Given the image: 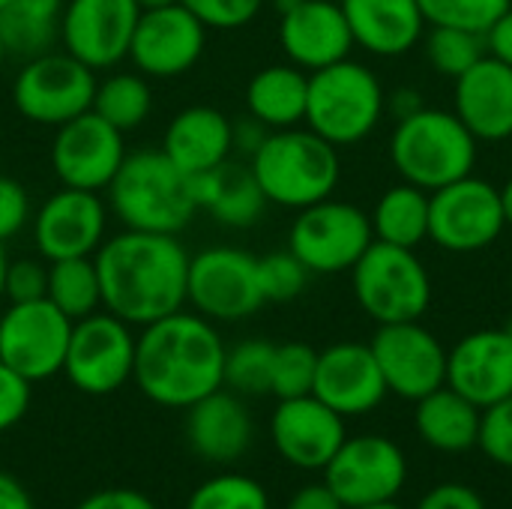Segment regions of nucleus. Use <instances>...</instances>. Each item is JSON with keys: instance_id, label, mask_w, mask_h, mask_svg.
Listing matches in <instances>:
<instances>
[{"instance_id": "obj_1", "label": "nucleus", "mask_w": 512, "mask_h": 509, "mask_svg": "<svg viewBox=\"0 0 512 509\" xmlns=\"http://www.w3.org/2000/svg\"><path fill=\"white\" fill-rule=\"evenodd\" d=\"M102 309L132 327H147L186 303L189 252L177 234L132 231L102 240L93 255Z\"/></svg>"}, {"instance_id": "obj_2", "label": "nucleus", "mask_w": 512, "mask_h": 509, "mask_svg": "<svg viewBox=\"0 0 512 509\" xmlns=\"http://www.w3.org/2000/svg\"><path fill=\"white\" fill-rule=\"evenodd\" d=\"M225 351L213 321L180 309L141 327L132 381L153 405L186 411L225 387Z\"/></svg>"}, {"instance_id": "obj_3", "label": "nucleus", "mask_w": 512, "mask_h": 509, "mask_svg": "<svg viewBox=\"0 0 512 509\" xmlns=\"http://www.w3.org/2000/svg\"><path fill=\"white\" fill-rule=\"evenodd\" d=\"M249 168L264 198L288 210L333 198L342 177L339 147L315 135L309 126L273 129L249 159Z\"/></svg>"}, {"instance_id": "obj_4", "label": "nucleus", "mask_w": 512, "mask_h": 509, "mask_svg": "<svg viewBox=\"0 0 512 509\" xmlns=\"http://www.w3.org/2000/svg\"><path fill=\"white\" fill-rule=\"evenodd\" d=\"M108 204L126 228L153 234H180L198 210L192 177L183 174L162 147L126 153L108 183Z\"/></svg>"}, {"instance_id": "obj_5", "label": "nucleus", "mask_w": 512, "mask_h": 509, "mask_svg": "<svg viewBox=\"0 0 512 509\" xmlns=\"http://www.w3.org/2000/svg\"><path fill=\"white\" fill-rule=\"evenodd\" d=\"M480 141L444 108H420L411 117L396 120L390 135V162L405 183L435 192L453 180L474 174Z\"/></svg>"}, {"instance_id": "obj_6", "label": "nucleus", "mask_w": 512, "mask_h": 509, "mask_svg": "<svg viewBox=\"0 0 512 509\" xmlns=\"http://www.w3.org/2000/svg\"><path fill=\"white\" fill-rule=\"evenodd\" d=\"M387 114V90L381 78L360 60H339L309 72L306 126L333 147L366 141Z\"/></svg>"}, {"instance_id": "obj_7", "label": "nucleus", "mask_w": 512, "mask_h": 509, "mask_svg": "<svg viewBox=\"0 0 512 509\" xmlns=\"http://www.w3.org/2000/svg\"><path fill=\"white\" fill-rule=\"evenodd\" d=\"M357 306L381 327L423 321L432 306V276L417 249L372 240L363 258L351 267Z\"/></svg>"}, {"instance_id": "obj_8", "label": "nucleus", "mask_w": 512, "mask_h": 509, "mask_svg": "<svg viewBox=\"0 0 512 509\" xmlns=\"http://www.w3.org/2000/svg\"><path fill=\"white\" fill-rule=\"evenodd\" d=\"M372 240L375 234L369 213L339 198H324L297 210V219L288 231V249L312 276L351 273Z\"/></svg>"}, {"instance_id": "obj_9", "label": "nucleus", "mask_w": 512, "mask_h": 509, "mask_svg": "<svg viewBox=\"0 0 512 509\" xmlns=\"http://www.w3.org/2000/svg\"><path fill=\"white\" fill-rule=\"evenodd\" d=\"M507 231L501 189L468 174L429 192V240L453 255H474Z\"/></svg>"}, {"instance_id": "obj_10", "label": "nucleus", "mask_w": 512, "mask_h": 509, "mask_svg": "<svg viewBox=\"0 0 512 509\" xmlns=\"http://www.w3.org/2000/svg\"><path fill=\"white\" fill-rule=\"evenodd\" d=\"M96 75L69 51H45L24 60L12 81V105L21 117L42 126H63L90 111Z\"/></svg>"}, {"instance_id": "obj_11", "label": "nucleus", "mask_w": 512, "mask_h": 509, "mask_svg": "<svg viewBox=\"0 0 512 509\" xmlns=\"http://www.w3.org/2000/svg\"><path fill=\"white\" fill-rule=\"evenodd\" d=\"M135 342L138 336H132V324L111 312H93L72 321L63 375L87 396H108L132 381Z\"/></svg>"}, {"instance_id": "obj_12", "label": "nucleus", "mask_w": 512, "mask_h": 509, "mask_svg": "<svg viewBox=\"0 0 512 509\" xmlns=\"http://www.w3.org/2000/svg\"><path fill=\"white\" fill-rule=\"evenodd\" d=\"M186 303L207 321H243L264 306L258 285V258L234 249L213 246L189 258Z\"/></svg>"}, {"instance_id": "obj_13", "label": "nucleus", "mask_w": 512, "mask_h": 509, "mask_svg": "<svg viewBox=\"0 0 512 509\" xmlns=\"http://www.w3.org/2000/svg\"><path fill=\"white\" fill-rule=\"evenodd\" d=\"M324 483L345 509L396 501L408 483V459L402 447L384 435H348L324 468Z\"/></svg>"}, {"instance_id": "obj_14", "label": "nucleus", "mask_w": 512, "mask_h": 509, "mask_svg": "<svg viewBox=\"0 0 512 509\" xmlns=\"http://www.w3.org/2000/svg\"><path fill=\"white\" fill-rule=\"evenodd\" d=\"M72 321L45 297L9 303L0 315V363L15 369L30 384L63 372Z\"/></svg>"}, {"instance_id": "obj_15", "label": "nucleus", "mask_w": 512, "mask_h": 509, "mask_svg": "<svg viewBox=\"0 0 512 509\" xmlns=\"http://www.w3.org/2000/svg\"><path fill=\"white\" fill-rule=\"evenodd\" d=\"M387 390L405 402H420L447 384V348L423 321L381 324L369 342Z\"/></svg>"}, {"instance_id": "obj_16", "label": "nucleus", "mask_w": 512, "mask_h": 509, "mask_svg": "<svg viewBox=\"0 0 512 509\" xmlns=\"http://www.w3.org/2000/svg\"><path fill=\"white\" fill-rule=\"evenodd\" d=\"M123 159V132L102 120L93 108L57 126L51 144V168L63 186L87 192L108 189Z\"/></svg>"}, {"instance_id": "obj_17", "label": "nucleus", "mask_w": 512, "mask_h": 509, "mask_svg": "<svg viewBox=\"0 0 512 509\" xmlns=\"http://www.w3.org/2000/svg\"><path fill=\"white\" fill-rule=\"evenodd\" d=\"M204 42L207 27L183 3H171L138 15L129 60L141 75L177 78L201 60Z\"/></svg>"}, {"instance_id": "obj_18", "label": "nucleus", "mask_w": 512, "mask_h": 509, "mask_svg": "<svg viewBox=\"0 0 512 509\" xmlns=\"http://www.w3.org/2000/svg\"><path fill=\"white\" fill-rule=\"evenodd\" d=\"M138 15L135 0H66L60 42L93 72L111 69L129 57Z\"/></svg>"}, {"instance_id": "obj_19", "label": "nucleus", "mask_w": 512, "mask_h": 509, "mask_svg": "<svg viewBox=\"0 0 512 509\" xmlns=\"http://www.w3.org/2000/svg\"><path fill=\"white\" fill-rule=\"evenodd\" d=\"M108 207L96 192L63 186L33 216V243L45 261L90 258L105 240Z\"/></svg>"}, {"instance_id": "obj_20", "label": "nucleus", "mask_w": 512, "mask_h": 509, "mask_svg": "<svg viewBox=\"0 0 512 509\" xmlns=\"http://www.w3.org/2000/svg\"><path fill=\"white\" fill-rule=\"evenodd\" d=\"M270 438L276 453L300 471H324L348 438L345 417L321 399L297 396L279 399L270 417Z\"/></svg>"}, {"instance_id": "obj_21", "label": "nucleus", "mask_w": 512, "mask_h": 509, "mask_svg": "<svg viewBox=\"0 0 512 509\" xmlns=\"http://www.w3.org/2000/svg\"><path fill=\"white\" fill-rule=\"evenodd\" d=\"M387 381L369 345L363 342H336L318 351V369L312 396L321 399L336 414L363 417L384 405Z\"/></svg>"}, {"instance_id": "obj_22", "label": "nucleus", "mask_w": 512, "mask_h": 509, "mask_svg": "<svg viewBox=\"0 0 512 509\" xmlns=\"http://www.w3.org/2000/svg\"><path fill=\"white\" fill-rule=\"evenodd\" d=\"M447 387L474 402L480 411L512 396V333L486 327L462 336L447 348Z\"/></svg>"}, {"instance_id": "obj_23", "label": "nucleus", "mask_w": 512, "mask_h": 509, "mask_svg": "<svg viewBox=\"0 0 512 509\" xmlns=\"http://www.w3.org/2000/svg\"><path fill=\"white\" fill-rule=\"evenodd\" d=\"M279 45L303 72L333 66L354 51V36L339 0H300L279 15Z\"/></svg>"}, {"instance_id": "obj_24", "label": "nucleus", "mask_w": 512, "mask_h": 509, "mask_svg": "<svg viewBox=\"0 0 512 509\" xmlns=\"http://www.w3.org/2000/svg\"><path fill=\"white\" fill-rule=\"evenodd\" d=\"M453 111L477 141L512 138V66L480 57L453 84Z\"/></svg>"}, {"instance_id": "obj_25", "label": "nucleus", "mask_w": 512, "mask_h": 509, "mask_svg": "<svg viewBox=\"0 0 512 509\" xmlns=\"http://www.w3.org/2000/svg\"><path fill=\"white\" fill-rule=\"evenodd\" d=\"M255 426L243 399L225 387L186 408V441L210 465H231L252 447Z\"/></svg>"}, {"instance_id": "obj_26", "label": "nucleus", "mask_w": 512, "mask_h": 509, "mask_svg": "<svg viewBox=\"0 0 512 509\" xmlns=\"http://www.w3.org/2000/svg\"><path fill=\"white\" fill-rule=\"evenodd\" d=\"M354 48L372 57H402L426 36V15L417 0H339Z\"/></svg>"}, {"instance_id": "obj_27", "label": "nucleus", "mask_w": 512, "mask_h": 509, "mask_svg": "<svg viewBox=\"0 0 512 509\" xmlns=\"http://www.w3.org/2000/svg\"><path fill=\"white\" fill-rule=\"evenodd\" d=\"M162 153L189 177L204 174L234 153L231 141V120L210 108V105H192L183 108L165 129Z\"/></svg>"}, {"instance_id": "obj_28", "label": "nucleus", "mask_w": 512, "mask_h": 509, "mask_svg": "<svg viewBox=\"0 0 512 509\" xmlns=\"http://www.w3.org/2000/svg\"><path fill=\"white\" fill-rule=\"evenodd\" d=\"M198 210H207L225 228H252L267 210V198L249 165L225 159L222 165L192 177Z\"/></svg>"}, {"instance_id": "obj_29", "label": "nucleus", "mask_w": 512, "mask_h": 509, "mask_svg": "<svg viewBox=\"0 0 512 509\" xmlns=\"http://www.w3.org/2000/svg\"><path fill=\"white\" fill-rule=\"evenodd\" d=\"M414 405V429L426 447L447 456H462L477 447L483 411L453 387L444 384Z\"/></svg>"}, {"instance_id": "obj_30", "label": "nucleus", "mask_w": 512, "mask_h": 509, "mask_svg": "<svg viewBox=\"0 0 512 509\" xmlns=\"http://www.w3.org/2000/svg\"><path fill=\"white\" fill-rule=\"evenodd\" d=\"M309 72L294 63H273L258 69L246 87V108L267 129H291L306 120Z\"/></svg>"}, {"instance_id": "obj_31", "label": "nucleus", "mask_w": 512, "mask_h": 509, "mask_svg": "<svg viewBox=\"0 0 512 509\" xmlns=\"http://www.w3.org/2000/svg\"><path fill=\"white\" fill-rule=\"evenodd\" d=\"M66 0H9L0 9V39L6 54L30 60L60 42Z\"/></svg>"}, {"instance_id": "obj_32", "label": "nucleus", "mask_w": 512, "mask_h": 509, "mask_svg": "<svg viewBox=\"0 0 512 509\" xmlns=\"http://www.w3.org/2000/svg\"><path fill=\"white\" fill-rule=\"evenodd\" d=\"M369 219L375 240L402 249H417L423 240H429V192L402 180L384 189Z\"/></svg>"}, {"instance_id": "obj_33", "label": "nucleus", "mask_w": 512, "mask_h": 509, "mask_svg": "<svg viewBox=\"0 0 512 509\" xmlns=\"http://www.w3.org/2000/svg\"><path fill=\"white\" fill-rule=\"evenodd\" d=\"M69 321H81L102 309V288L96 261L90 258H63L48 261V294H45Z\"/></svg>"}, {"instance_id": "obj_34", "label": "nucleus", "mask_w": 512, "mask_h": 509, "mask_svg": "<svg viewBox=\"0 0 512 509\" xmlns=\"http://www.w3.org/2000/svg\"><path fill=\"white\" fill-rule=\"evenodd\" d=\"M90 108L102 120H108L114 129L129 132V129H138L150 117L153 93H150V84L141 75L117 72V75H108L102 84H96Z\"/></svg>"}, {"instance_id": "obj_35", "label": "nucleus", "mask_w": 512, "mask_h": 509, "mask_svg": "<svg viewBox=\"0 0 512 509\" xmlns=\"http://www.w3.org/2000/svg\"><path fill=\"white\" fill-rule=\"evenodd\" d=\"M423 51H426L429 66L438 75H447L456 81L480 57H486V36L462 30V27H426Z\"/></svg>"}, {"instance_id": "obj_36", "label": "nucleus", "mask_w": 512, "mask_h": 509, "mask_svg": "<svg viewBox=\"0 0 512 509\" xmlns=\"http://www.w3.org/2000/svg\"><path fill=\"white\" fill-rule=\"evenodd\" d=\"M276 345L267 339H246L225 351V387L237 396L270 393Z\"/></svg>"}, {"instance_id": "obj_37", "label": "nucleus", "mask_w": 512, "mask_h": 509, "mask_svg": "<svg viewBox=\"0 0 512 509\" xmlns=\"http://www.w3.org/2000/svg\"><path fill=\"white\" fill-rule=\"evenodd\" d=\"M186 509H270V495L255 477L216 474L189 495Z\"/></svg>"}, {"instance_id": "obj_38", "label": "nucleus", "mask_w": 512, "mask_h": 509, "mask_svg": "<svg viewBox=\"0 0 512 509\" xmlns=\"http://www.w3.org/2000/svg\"><path fill=\"white\" fill-rule=\"evenodd\" d=\"M429 27H462L483 33L507 12L512 0H417Z\"/></svg>"}, {"instance_id": "obj_39", "label": "nucleus", "mask_w": 512, "mask_h": 509, "mask_svg": "<svg viewBox=\"0 0 512 509\" xmlns=\"http://www.w3.org/2000/svg\"><path fill=\"white\" fill-rule=\"evenodd\" d=\"M315 369H318V351L312 345H306V342L276 345L270 396H276V399L309 396L312 384H315Z\"/></svg>"}, {"instance_id": "obj_40", "label": "nucleus", "mask_w": 512, "mask_h": 509, "mask_svg": "<svg viewBox=\"0 0 512 509\" xmlns=\"http://www.w3.org/2000/svg\"><path fill=\"white\" fill-rule=\"evenodd\" d=\"M309 270L303 267V261L285 249V252H270L264 258H258V285L264 294V303H291L297 300L306 285H309Z\"/></svg>"}, {"instance_id": "obj_41", "label": "nucleus", "mask_w": 512, "mask_h": 509, "mask_svg": "<svg viewBox=\"0 0 512 509\" xmlns=\"http://www.w3.org/2000/svg\"><path fill=\"white\" fill-rule=\"evenodd\" d=\"M477 450L501 468L512 471V396L483 411Z\"/></svg>"}, {"instance_id": "obj_42", "label": "nucleus", "mask_w": 512, "mask_h": 509, "mask_svg": "<svg viewBox=\"0 0 512 509\" xmlns=\"http://www.w3.org/2000/svg\"><path fill=\"white\" fill-rule=\"evenodd\" d=\"M48 294V264L45 258H18L6 264V279H3V300L9 303H30V300H45Z\"/></svg>"}, {"instance_id": "obj_43", "label": "nucleus", "mask_w": 512, "mask_h": 509, "mask_svg": "<svg viewBox=\"0 0 512 509\" xmlns=\"http://www.w3.org/2000/svg\"><path fill=\"white\" fill-rule=\"evenodd\" d=\"M204 27H216V30H234L249 24L264 0H180Z\"/></svg>"}, {"instance_id": "obj_44", "label": "nucleus", "mask_w": 512, "mask_h": 509, "mask_svg": "<svg viewBox=\"0 0 512 509\" xmlns=\"http://www.w3.org/2000/svg\"><path fill=\"white\" fill-rule=\"evenodd\" d=\"M30 408V381L0 363V432H9L24 420Z\"/></svg>"}, {"instance_id": "obj_45", "label": "nucleus", "mask_w": 512, "mask_h": 509, "mask_svg": "<svg viewBox=\"0 0 512 509\" xmlns=\"http://www.w3.org/2000/svg\"><path fill=\"white\" fill-rule=\"evenodd\" d=\"M27 222H30L27 189L15 177L0 174V243L15 237Z\"/></svg>"}, {"instance_id": "obj_46", "label": "nucleus", "mask_w": 512, "mask_h": 509, "mask_svg": "<svg viewBox=\"0 0 512 509\" xmlns=\"http://www.w3.org/2000/svg\"><path fill=\"white\" fill-rule=\"evenodd\" d=\"M414 509H489L483 495L468 483H438L432 486Z\"/></svg>"}, {"instance_id": "obj_47", "label": "nucleus", "mask_w": 512, "mask_h": 509, "mask_svg": "<svg viewBox=\"0 0 512 509\" xmlns=\"http://www.w3.org/2000/svg\"><path fill=\"white\" fill-rule=\"evenodd\" d=\"M75 509H159L138 489H99L87 495Z\"/></svg>"}, {"instance_id": "obj_48", "label": "nucleus", "mask_w": 512, "mask_h": 509, "mask_svg": "<svg viewBox=\"0 0 512 509\" xmlns=\"http://www.w3.org/2000/svg\"><path fill=\"white\" fill-rule=\"evenodd\" d=\"M273 129H267L261 120H255L252 114L240 117V120H231V141H234V150H240L246 159L255 156V150L264 144V138L270 135Z\"/></svg>"}, {"instance_id": "obj_49", "label": "nucleus", "mask_w": 512, "mask_h": 509, "mask_svg": "<svg viewBox=\"0 0 512 509\" xmlns=\"http://www.w3.org/2000/svg\"><path fill=\"white\" fill-rule=\"evenodd\" d=\"M285 509H345V504L333 495V489L321 480V483H309L303 489H297L288 501Z\"/></svg>"}, {"instance_id": "obj_50", "label": "nucleus", "mask_w": 512, "mask_h": 509, "mask_svg": "<svg viewBox=\"0 0 512 509\" xmlns=\"http://www.w3.org/2000/svg\"><path fill=\"white\" fill-rule=\"evenodd\" d=\"M486 54L512 66V6L486 30Z\"/></svg>"}, {"instance_id": "obj_51", "label": "nucleus", "mask_w": 512, "mask_h": 509, "mask_svg": "<svg viewBox=\"0 0 512 509\" xmlns=\"http://www.w3.org/2000/svg\"><path fill=\"white\" fill-rule=\"evenodd\" d=\"M420 108H426V99H423V93H420L417 87L402 84V87H396L393 93H387V114H393L396 120L411 117V114H417Z\"/></svg>"}, {"instance_id": "obj_52", "label": "nucleus", "mask_w": 512, "mask_h": 509, "mask_svg": "<svg viewBox=\"0 0 512 509\" xmlns=\"http://www.w3.org/2000/svg\"><path fill=\"white\" fill-rule=\"evenodd\" d=\"M0 509H36L24 483L6 471H0Z\"/></svg>"}, {"instance_id": "obj_53", "label": "nucleus", "mask_w": 512, "mask_h": 509, "mask_svg": "<svg viewBox=\"0 0 512 509\" xmlns=\"http://www.w3.org/2000/svg\"><path fill=\"white\" fill-rule=\"evenodd\" d=\"M501 204H504V219H507V228H512V177L501 186Z\"/></svg>"}, {"instance_id": "obj_54", "label": "nucleus", "mask_w": 512, "mask_h": 509, "mask_svg": "<svg viewBox=\"0 0 512 509\" xmlns=\"http://www.w3.org/2000/svg\"><path fill=\"white\" fill-rule=\"evenodd\" d=\"M135 3H138V9H141V12H147V9L171 6V3H180V0H135Z\"/></svg>"}, {"instance_id": "obj_55", "label": "nucleus", "mask_w": 512, "mask_h": 509, "mask_svg": "<svg viewBox=\"0 0 512 509\" xmlns=\"http://www.w3.org/2000/svg\"><path fill=\"white\" fill-rule=\"evenodd\" d=\"M6 264H9V258H6V249H3V243H0V300H3V279H6Z\"/></svg>"}, {"instance_id": "obj_56", "label": "nucleus", "mask_w": 512, "mask_h": 509, "mask_svg": "<svg viewBox=\"0 0 512 509\" xmlns=\"http://www.w3.org/2000/svg\"><path fill=\"white\" fill-rule=\"evenodd\" d=\"M273 3H276V9H279V15H282V12H288L291 6H297L300 0H273Z\"/></svg>"}, {"instance_id": "obj_57", "label": "nucleus", "mask_w": 512, "mask_h": 509, "mask_svg": "<svg viewBox=\"0 0 512 509\" xmlns=\"http://www.w3.org/2000/svg\"><path fill=\"white\" fill-rule=\"evenodd\" d=\"M357 509H405V507H399L396 501H387V504H372V507H357Z\"/></svg>"}, {"instance_id": "obj_58", "label": "nucleus", "mask_w": 512, "mask_h": 509, "mask_svg": "<svg viewBox=\"0 0 512 509\" xmlns=\"http://www.w3.org/2000/svg\"><path fill=\"white\" fill-rule=\"evenodd\" d=\"M9 54H6V45H3V39H0V66H3V60H6Z\"/></svg>"}, {"instance_id": "obj_59", "label": "nucleus", "mask_w": 512, "mask_h": 509, "mask_svg": "<svg viewBox=\"0 0 512 509\" xmlns=\"http://www.w3.org/2000/svg\"><path fill=\"white\" fill-rule=\"evenodd\" d=\"M6 3H9V0H0V9H3V6H6Z\"/></svg>"}]
</instances>
